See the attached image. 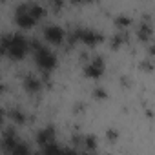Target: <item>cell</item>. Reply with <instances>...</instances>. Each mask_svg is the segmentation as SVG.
Masks as SVG:
<instances>
[{
	"label": "cell",
	"mask_w": 155,
	"mask_h": 155,
	"mask_svg": "<svg viewBox=\"0 0 155 155\" xmlns=\"http://www.w3.org/2000/svg\"><path fill=\"white\" fill-rule=\"evenodd\" d=\"M40 13H42L40 6H37V4H22L17 9V22L20 26H24V28H29V26H33L37 22Z\"/></svg>",
	"instance_id": "6da1fadb"
},
{
	"label": "cell",
	"mask_w": 155,
	"mask_h": 155,
	"mask_svg": "<svg viewBox=\"0 0 155 155\" xmlns=\"http://www.w3.org/2000/svg\"><path fill=\"white\" fill-rule=\"evenodd\" d=\"M26 42H28V40H26L22 35H18V33L8 35V37L4 38V51L9 53L11 57H20V55L26 53V48H28Z\"/></svg>",
	"instance_id": "7a4b0ae2"
},
{
	"label": "cell",
	"mask_w": 155,
	"mask_h": 155,
	"mask_svg": "<svg viewBox=\"0 0 155 155\" xmlns=\"http://www.w3.org/2000/svg\"><path fill=\"white\" fill-rule=\"evenodd\" d=\"M37 62H38L40 68H44V69H51V68L55 66V55H53L49 49L40 48L38 53H37Z\"/></svg>",
	"instance_id": "3957f363"
},
{
	"label": "cell",
	"mask_w": 155,
	"mask_h": 155,
	"mask_svg": "<svg viewBox=\"0 0 155 155\" xmlns=\"http://www.w3.org/2000/svg\"><path fill=\"white\" fill-rule=\"evenodd\" d=\"M62 37H64V33H62V29L58 28V26H48L46 28V38L49 40V42H60L62 40Z\"/></svg>",
	"instance_id": "277c9868"
},
{
	"label": "cell",
	"mask_w": 155,
	"mask_h": 155,
	"mask_svg": "<svg viewBox=\"0 0 155 155\" xmlns=\"http://www.w3.org/2000/svg\"><path fill=\"white\" fill-rule=\"evenodd\" d=\"M102 68H104L102 60H101V58H93V60H91V64L86 68V73H88V75H91V77H97V75H101V73H102Z\"/></svg>",
	"instance_id": "5b68a950"
},
{
	"label": "cell",
	"mask_w": 155,
	"mask_h": 155,
	"mask_svg": "<svg viewBox=\"0 0 155 155\" xmlns=\"http://www.w3.org/2000/svg\"><path fill=\"white\" fill-rule=\"evenodd\" d=\"M81 38H82L86 44H95L97 40H101V35L95 33L93 29H82V31H81Z\"/></svg>",
	"instance_id": "8992f818"
},
{
	"label": "cell",
	"mask_w": 155,
	"mask_h": 155,
	"mask_svg": "<svg viewBox=\"0 0 155 155\" xmlns=\"http://www.w3.org/2000/svg\"><path fill=\"white\" fill-rule=\"evenodd\" d=\"M0 120H2V119H0Z\"/></svg>",
	"instance_id": "52a82bcc"
}]
</instances>
